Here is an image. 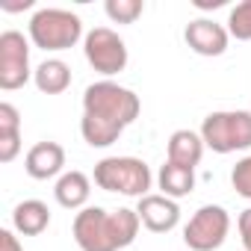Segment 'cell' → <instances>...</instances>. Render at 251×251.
<instances>
[{
  "instance_id": "obj_1",
  "label": "cell",
  "mask_w": 251,
  "mask_h": 251,
  "mask_svg": "<svg viewBox=\"0 0 251 251\" xmlns=\"http://www.w3.org/2000/svg\"><path fill=\"white\" fill-rule=\"evenodd\" d=\"M139 213L136 210H115L106 213L100 207H86L74 219V239L80 251H121L133 245L139 236Z\"/></svg>"
},
{
  "instance_id": "obj_2",
  "label": "cell",
  "mask_w": 251,
  "mask_h": 251,
  "mask_svg": "<svg viewBox=\"0 0 251 251\" xmlns=\"http://www.w3.org/2000/svg\"><path fill=\"white\" fill-rule=\"evenodd\" d=\"M139 106L142 103L130 89H124L118 83H109V80L92 83L83 92V115L106 121L118 130H124L127 124H133L139 118Z\"/></svg>"
},
{
  "instance_id": "obj_3",
  "label": "cell",
  "mask_w": 251,
  "mask_h": 251,
  "mask_svg": "<svg viewBox=\"0 0 251 251\" xmlns=\"http://www.w3.org/2000/svg\"><path fill=\"white\" fill-rule=\"evenodd\" d=\"M201 139L216 154H233L251 148V112L248 109L210 112L201 124Z\"/></svg>"
},
{
  "instance_id": "obj_4",
  "label": "cell",
  "mask_w": 251,
  "mask_h": 251,
  "mask_svg": "<svg viewBox=\"0 0 251 251\" xmlns=\"http://www.w3.org/2000/svg\"><path fill=\"white\" fill-rule=\"evenodd\" d=\"M95 183L106 192L145 198L151 189V169L136 157H106L95 166Z\"/></svg>"
},
{
  "instance_id": "obj_5",
  "label": "cell",
  "mask_w": 251,
  "mask_h": 251,
  "mask_svg": "<svg viewBox=\"0 0 251 251\" xmlns=\"http://www.w3.org/2000/svg\"><path fill=\"white\" fill-rule=\"evenodd\" d=\"M83 21L68 9H39L30 18V39L42 50H68L80 42Z\"/></svg>"
},
{
  "instance_id": "obj_6",
  "label": "cell",
  "mask_w": 251,
  "mask_h": 251,
  "mask_svg": "<svg viewBox=\"0 0 251 251\" xmlns=\"http://www.w3.org/2000/svg\"><path fill=\"white\" fill-rule=\"evenodd\" d=\"M227 230H230V216H227V210L219 207V204H207V207H201V210L189 219V225L183 227V242H186L192 251H216V248L225 242Z\"/></svg>"
},
{
  "instance_id": "obj_7",
  "label": "cell",
  "mask_w": 251,
  "mask_h": 251,
  "mask_svg": "<svg viewBox=\"0 0 251 251\" xmlns=\"http://www.w3.org/2000/svg\"><path fill=\"white\" fill-rule=\"evenodd\" d=\"M83 50H86V59L95 71L100 74H121L127 68V45L121 42L118 33H112L109 27H95L86 42H83Z\"/></svg>"
},
{
  "instance_id": "obj_8",
  "label": "cell",
  "mask_w": 251,
  "mask_h": 251,
  "mask_svg": "<svg viewBox=\"0 0 251 251\" xmlns=\"http://www.w3.org/2000/svg\"><path fill=\"white\" fill-rule=\"evenodd\" d=\"M30 80V45L24 33L6 30L0 36V89H21Z\"/></svg>"
},
{
  "instance_id": "obj_9",
  "label": "cell",
  "mask_w": 251,
  "mask_h": 251,
  "mask_svg": "<svg viewBox=\"0 0 251 251\" xmlns=\"http://www.w3.org/2000/svg\"><path fill=\"white\" fill-rule=\"evenodd\" d=\"M142 225L151 230V233H169L177 227L180 222V207L175 198H166V195H145L139 198V207H136Z\"/></svg>"
},
{
  "instance_id": "obj_10",
  "label": "cell",
  "mask_w": 251,
  "mask_h": 251,
  "mask_svg": "<svg viewBox=\"0 0 251 251\" xmlns=\"http://www.w3.org/2000/svg\"><path fill=\"white\" fill-rule=\"evenodd\" d=\"M227 36H230V33H227L222 24L210 21V18L189 21V24H186V33H183L186 45H189L195 53H201V56H222V53L227 50Z\"/></svg>"
},
{
  "instance_id": "obj_11",
  "label": "cell",
  "mask_w": 251,
  "mask_h": 251,
  "mask_svg": "<svg viewBox=\"0 0 251 251\" xmlns=\"http://www.w3.org/2000/svg\"><path fill=\"white\" fill-rule=\"evenodd\" d=\"M62 166H65V151L59 142H39L27 151V160H24V169L33 180H48L59 175Z\"/></svg>"
},
{
  "instance_id": "obj_12",
  "label": "cell",
  "mask_w": 251,
  "mask_h": 251,
  "mask_svg": "<svg viewBox=\"0 0 251 251\" xmlns=\"http://www.w3.org/2000/svg\"><path fill=\"white\" fill-rule=\"evenodd\" d=\"M204 139L201 133H192V130H175L172 139H169V163L175 166H186V169H195L204 157Z\"/></svg>"
},
{
  "instance_id": "obj_13",
  "label": "cell",
  "mask_w": 251,
  "mask_h": 251,
  "mask_svg": "<svg viewBox=\"0 0 251 251\" xmlns=\"http://www.w3.org/2000/svg\"><path fill=\"white\" fill-rule=\"evenodd\" d=\"M12 225H15V230L24 233V236H39V233L50 225V210H48L45 201H36V198L21 201V204L12 210Z\"/></svg>"
},
{
  "instance_id": "obj_14",
  "label": "cell",
  "mask_w": 251,
  "mask_h": 251,
  "mask_svg": "<svg viewBox=\"0 0 251 251\" xmlns=\"http://www.w3.org/2000/svg\"><path fill=\"white\" fill-rule=\"evenodd\" d=\"M53 195H56L59 207H65V210H80V207L89 201V195H92V183H89V177H86L83 172H68V175H62V177L56 180Z\"/></svg>"
},
{
  "instance_id": "obj_15",
  "label": "cell",
  "mask_w": 251,
  "mask_h": 251,
  "mask_svg": "<svg viewBox=\"0 0 251 251\" xmlns=\"http://www.w3.org/2000/svg\"><path fill=\"white\" fill-rule=\"evenodd\" d=\"M33 80H36L42 95H59V92H65L71 86V68L62 59H45L33 71Z\"/></svg>"
},
{
  "instance_id": "obj_16",
  "label": "cell",
  "mask_w": 251,
  "mask_h": 251,
  "mask_svg": "<svg viewBox=\"0 0 251 251\" xmlns=\"http://www.w3.org/2000/svg\"><path fill=\"white\" fill-rule=\"evenodd\" d=\"M157 183H160L166 198H183V195H189L195 189V169L166 163L160 169V175H157Z\"/></svg>"
},
{
  "instance_id": "obj_17",
  "label": "cell",
  "mask_w": 251,
  "mask_h": 251,
  "mask_svg": "<svg viewBox=\"0 0 251 251\" xmlns=\"http://www.w3.org/2000/svg\"><path fill=\"white\" fill-rule=\"evenodd\" d=\"M80 133H83V139H86L92 148H109L112 142H118V136H121L124 130L112 127V124H106V121H98V118L83 115V121H80Z\"/></svg>"
},
{
  "instance_id": "obj_18",
  "label": "cell",
  "mask_w": 251,
  "mask_h": 251,
  "mask_svg": "<svg viewBox=\"0 0 251 251\" xmlns=\"http://www.w3.org/2000/svg\"><path fill=\"white\" fill-rule=\"evenodd\" d=\"M227 33L239 42H251V0L236 3L227 15Z\"/></svg>"
},
{
  "instance_id": "obj_19",
  "label": "cell",
  "mask_w": 251,
  "mask_h": 251,
  "mask_svg": "<svg viewBox=\"0 0 251 251\" xmlns=\"http://www.w3.org/2000/svg\"><path fill=\"white\" fill-rule=\"evenodd\" d=\"M103 9H106L109 21H115V24H133L142 15L145 3L142 0H106Z\"/></svg>"
},
{
  "instance_id": "obj_20",
  "label": "cell",
  "mask_w": 251,
  "mask_h": 251,
  "mask_svg": "<svg viewBox=\"0 0 251 251\" xmlns=\"http://www.w3.org/2000/svg\"><path fill=\"white\" fill-rule=\"evenodd\" d=\"M230 183H233L236 195H242V198L251 201V157H242V160L233 166V172H230Z\"/></svg>"
},
{
  "instance_id": "obj_21",
  "label": "cell",
  "mask_w": 251,
  "mask_h": 251,
  "mask_svg": "<svg viewBox=\"0 0 251 251\" xmlns=\"http://www.w3.org/2000/svg\"><path fill=\"white\" fill-rule=\"evenodd\" d=\"M0 133H21V115L12 103H0Z\"/></svg>"
},
{
  "instance_id": "obj_22",
  "label": "cell",
  "mask_w": 251,
  "mask_h": 251,
  "mask_svg": "<svg viewBox=\"0 0 251 251\" xmlns=\"http://www.w3.org/2000/svg\"><path fill=\"white\" fill-rule=\"evenodd\" d=\"M21 151V133H0V163H12Z\"/></svg>"
},
{
  "instance_id": "obj_23",
  "label": "cell",
  "mask_w": 251,
  "mask_h": 251,
  "mask_svg": "<svg viewBox=\"0 0 251 251\" xmlns=\"http://www.w3.org/2000/svg\"><path fill=\"white\" fill-rule=\"evenodd\" d=\"M236 227H239V236H242V245H245V251H251V207L239 213V222H236Z\"/></svg>"
},
{
  "instance_id": "obj_24",
  "label": "cell",
  "mask_w": 251,
  "mask_h": 251,
  "mask_svg": "<svg viewBox=\"0 0 251 251\" xmlns=\"http://www.w3.org/2000/svg\"><path fill=\"white\" fill-rule=\"evenodd\" d=\"M0 251H24V245L12 230H0Z\"/></svg>"
},
{
  "instance_id": "obj_25",
  "label": "cell",
  "mask_w": 251,
  "mask_h": 251,
  "mask_svg": "<svg viewBox=\"0 0 251 251\" xmlns=\"http://www.w3.org/2000/svg\"><path fill=\"white\" fill-rule=\"evenodd\" d=\"M222 3H225V0H195L198 9H219Z\"/></svg>"
}]
</instances>
